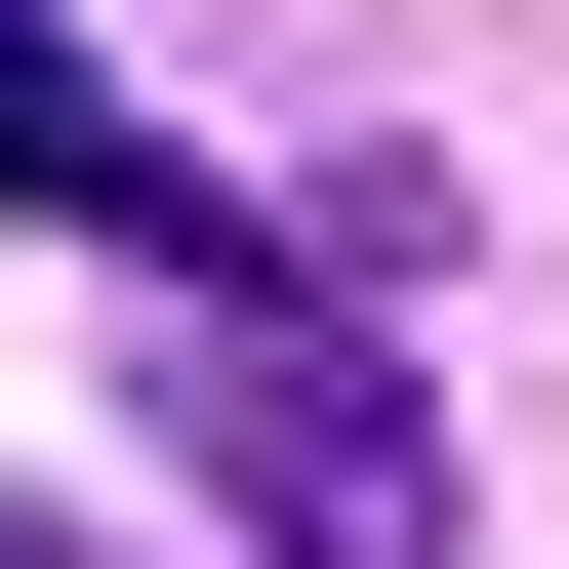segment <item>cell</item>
<instances>
[{
	"mask_svg": "<svg viewBox=\"0 0 569 569\" xmlns=\"http://www.w3.org/2000/svg\"><path fill=\"white\" fill-rule=\"evenodd\" d=\"M163 367H203V448H244L284 569H448V407L326 326V244H203V284H163Z\"/></svg>",
	"mask_w": 569,
	"mask_h": 569,
	"instance_id": "obj_1",
	"label": "cell"
},
{
	"mask_svg": "<svg viewBox=\"0 0 569 569\" xmlns=\"http://www.w3.org/2000/svg\"><path fill=\"white\" fill-rule=\"evenodd\" d=\"M0 203H82V244H122V284H203V244H284V203H203V163H163V122H122V82H82V41H41V0H0Z\"/></svg>",
	"mask_w": 569,
	"mask_h": 569,
	"instance_id": "obj_2",
	"label": "cell"
},
{
	"mask_svg": "<svg viewBox=\"0 0 569 569\" xmlns=\"http://www.w3.org/2000/svg\"><path fill=\"white\" fill-rule=\"evenodd\" d=\"M0 569H122V529H41V488H0Z\"/></svg>",
	"mask_w": 569,
	"mask_h": 569,
	"instance_id": "obj_3",
	"label": "cell"
}]
</instances>
